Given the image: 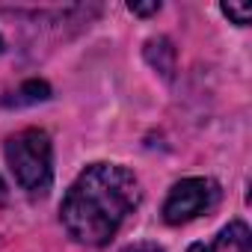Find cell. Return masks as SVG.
Returning a JSON list of instances; mask_svg holds the SVG:
<instances>
[{
  "label": "cell",
  "mask_w": 252,
  "mask_h": 252,
  "mask_svg": "<svg viewBox=\"0 0 252 252\" xmlns=\"http://www.w3.org/2000/svg\"><path fill=\"white\" fill-rule=\"evenodd\" d=\"M0 51H3V39H0Z\"/></svg>",
  "instance_id": "30bf717a"
},
{
  "label": "cell",
  "mask_w": 252,
  "mask_h": 252,
  "mask_svg": "<svg viewBox=\"0 0 252 252\" xmlns=\"http://www.w3.org/2000/svg\"><path fill=\"white\" fill-rule=\"evenodd\" d=\"M48 95H51L48 83H42V80H30V83H24V86L18 89V95H15V104H33V101H45Z\"/></svg>",
  "instance_id": "5b68a950"
},
{
  "label": "cell",
  "mask_w": 252,
  "mask_h": 252,
  "mask_svg": "<svg viewBox=\"0 0 252 252\" xmlns=\"http://www.w3.org/2000/svg\"><path fill=\"white\" fill-rule=\"evenodd\" d=\"M140 202L134 172L116 163H92L68 187L60 217L65 231L86 246H104Z\"/></svg>",
  "instance_id": "6da1fadb"
},
{
  "label": "cell",
  "mask_w": 252,
  "mask_h": 252,
  "mask_svg": "<svg viewBox=\"0 0 252 252\" xmlns=\"http://www.w3.org/2000/svg\"><path fill=\"white\" fill-rule=\"evenodd\" d=\"M122 252H163L158 243H131V246H125Z\"/></svg>",
  "instance_id": "52a82bcc"
},
{
  "label": "cell",
  "mask_w": 252,
  "mask_h": 252,
  "mask_svg": "<svg viewBox=\"0 0 252 252\" xmlns=\"http://www.w3.org/2000/svg\"><path fill=\"white\" fill-rule=\"evenodd\" d=\"M217 199H220V184L214 178H184L169 190L163 202V220L169 225L190 222L199 214L211 211Z\"/></svg>",
  "instance_id": "3957f363"
},
{
  "label": "cell",
  "mask_w": 252,
  "mask_h": 252,
  "mask_svg": "<svg viewBox=\"0 0 252 252\" xmlns=\"http://www.w3.org/2000/svg\"><path fill=\"white\" fill-rule=\"evenodd\" d=\"M222 12H225L234 24H240V27H246L249 18H252V6H249V3H222Z\"/></svg>",
  "instance_id": "8992f818"
},
{
  "label": "cell",
  "mask_w": 252,
  "mask_h": 252,
  "mask_svg": "<svg viewBox=\"0 0 252 252\" xmlns=\"http://www.w3.org/2000/svg\"><path fill=\"white\" fill-rule=\"evenodd\" d=\"M249 228H246V222H240V220H234V222H228L211 243H193L187 252H249Z\"/></svg>",
  "instance_id": "277c9868"
},
{
  "label": "cell",
  "mask_w": 252,
  "mask_h": 252,
  "mask_svg": "<svg viewBox=\"0 0 252 252\" xmlns=\"http://www.w3.org/2000/svg\"><path fill=\"white\" fill-rule=\"evenodd\" d=\"M128 9H131V12H137V15H152V12H158V9H160V3H149V6H140V3H131Z\"/></svg>",
  "instance_id": "ba28073f"
},
{
  "label": "cell",
  "mask_w": 252,
  "mask_h": 252,
  "mask_svg": "<svg viewBox=\"0 0 252 252\" xmlns=\"http://www.w3.org/2000/svg\"><path fill=\"white\" fill-rule=\"evenodd\" d=\"M3 199H6V187H3V181H0V205H3Z\"/></svg>",
  "instance_id": "9c48e42d"
},
{
  "label": "cell",
  "mask_w": 252,
  "mask_h": 252,
  "mask_svg": "<svg viewBox=\"0 0 252 252\" xmlns=\"http://www.w3.org/2000/svg\"><path fill=\"white\" fill-rule=\"evenodd\" d=\"M6 163L27 193H48L54 181V146L39 128H27L6 143Z\"/></svg>",
  "instance_id": "7a4b0ae2"
}]
</instances>
